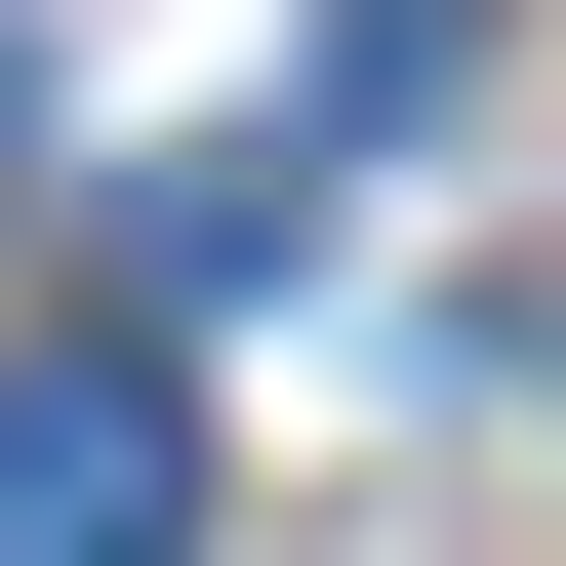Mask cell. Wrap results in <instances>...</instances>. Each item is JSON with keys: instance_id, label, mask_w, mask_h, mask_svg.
<instances>
[{"instance_id": "obj_1", "label": "cell", "mask_w": 566, "mask_h": 566, "mask_svg": "<svg viewBox=\"0 0 566 566\" xmlns=\"http://www.w3.org/2000/svg\"><path fill=\"white\" fill-rule=\"evenodd\" d=\"M0 566H202V405H163V324H41V365H0Z\"/></svg>"}]
</instances>
